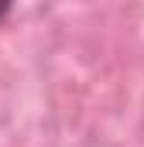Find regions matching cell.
Instances as JSON below:
<instances>
[{
  "label": "cell",
  "mask_w": 144,
  "mask_h": 147,
  "mask_svg": "<svg viewBox=\"0 0 144 147\" xmlns=\"http://www.w3.org/2000/svg\"><path fill=\"white\" fill-rule=\"evenodd\" d=\"M10 10H14V7H10V0H0V21H3V17H7Z\"/></svg>",
  "instance_id": "cell-1"
}]
</instances>
